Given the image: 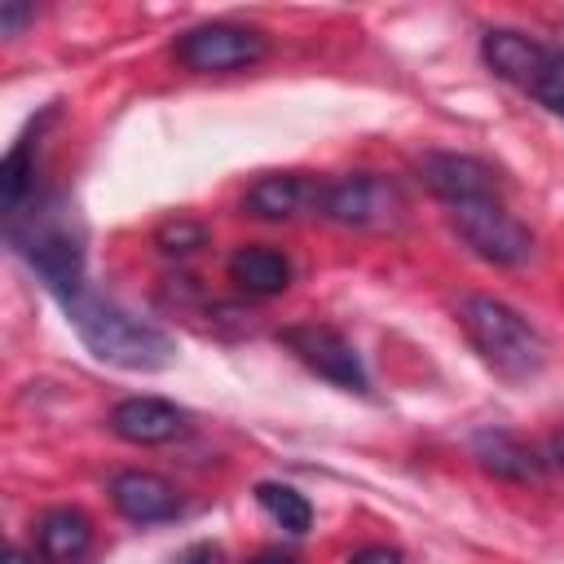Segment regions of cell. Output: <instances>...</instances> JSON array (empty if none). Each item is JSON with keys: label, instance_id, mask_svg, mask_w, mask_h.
Segmentation results:
<instances>
[{"label": "cell", "instance_id": "6da1fadb", "mask_svg": "<svg viewBox=\"0 0 564 564\" xmlns=\"http://www.w3.org/2000/svg\"><path fill=\"white\" fill-rule=\"evenodd\" d=\"M57 304L66 308V317H70L75 335L88 344V352L110 361V366H119V370H163L176 357V344L159 326L132 317L115 300L93 295L88 286L62 295Z\"/></svg>", "mask_w": 564, "mask_h": 564}, {"label": "cell", "instance_id": "7a4b0ae2", "mask_svg": "<svg viewBox=\"0 0 564 564\" xmlns=\"http://www.w3.org/2000/svg\"><path fill=\"white\" fill-rule=\"evenodd\" d=\"M458 326L471 339V348L485 357V366L511 383H529L546 366V344L529 326L524 313L494 295H463L458 300Z\"/></svg>", "mask_w": 564, "mask_h": 564}, {"label": "cell", "instance_id": "3957f363", "mask_svg": "<svg viewBox=\"0 0 564 564\" xmlns=\"http://www.w3.org/2000/svg\"><path fill=\"white\" fill-rule=\"evenodd\" d=\"M9 242L44 278V286L57 300L84 286V247H79V234L70 229L66 212L53 198H44L40 212H31L26 220L13 216L9 220Z\"/></svg>", "mask_w": 564, "mask_h": 564}, {"label": "cell", "instance_id": "277c9868", "mask_svg": "<svg viewBox=\"0 0 564 564\" xmlns=\"http://www.w3.org/2000/svg\"><path fill=\"white\" fill-rule=\"evenodd\" d=\"M405 194L392 176L379 172H352L330 185H322V216L344 229H397L405 220Z\"/></svg>", "mask_w": 564, "mask_h": 564}, {"label": "cell", "instance_id": "5b68a950", "mask_svg": "<svg viewBox=\"0 0 564 564\" xmlns=\"http://www.w3.org/2000/svg\"><path fill=\"white\" fill-rule=\"evenodd\" d=\"M449 225L458 229V238L489 264H524L533 256V234L498 203V198H471V203H454L449 207Z\"/></svg>", "mask_w": 564, "mask_h": 564}, {"label": "cell", "instance_id": "8992f818", "mask_svg": "<svg viewBox=\"0 0 564 564\" xmlns=\"http://www.w3.org/2000/svg\"><path fill=\"white\" fill-rule=\"evenodd\" d=\"M264 57V35L238 22H203L176 40V62L198 75H220V70H242Z\"/></svg>", "mask_w": 564, "mask_h": 564}, {"label": "cell", "instance_id": "52a82bcc", "mask_svg": "<svg viewBox=\"0 0 564 564\" xmlns=\"http://www.w3.org/2000/svg\"><path fill=\"white\" fill-rule=\"evenodd\" d=\"M278 339L286 344V352H295V361H304L313 375L330 379L335 388H348V392H366L370 388L357 348L339 330L317 326V322H304V326H286Z\"/></svg>", "mask_w": 564, "mask_h": 564}, {"label": "cell", "instance_id": "ba28073f", "mask_svg": "<svg viewBox=\"0 0 564 564\" xmlns=\"http://www.w3.org/2000/svg\"><path fill=\"white\" fill-rule=\"evenodd\" d=\"M419 176L423 185L445 198L449 207L454 203H471V198H498V172L471 154H454V150H427L419 154Z\"/></svg>", "mask_w": 564, "mask_h": 564}, {"label": "cell", "instance_id": "9c48e42d", "mask_svg": "<svg viewBox=\"0 0 564 564\" xmlns=\"http://www.w3.org/2000/svg\"><path fill=\"white\" fill-rule=\"evenodd\" d=\"M185 427H189V414L163 397H128L110 410V432L132 445H167L185 436Z\"/></svg>", "mask_w": 564, "mask_h": 564}, {"label": "cell", "instance_id": "30bf717a", "mask_svg": "<svg viewBox=\"0 0 564 564\" xmlns=\"http://www.w3.org/2000/svg\"><path fill=\"white\" fill-rule=\"evenodd\" d=\"M546 53H551V44H542V40H533V35H524V31H511V26H494V31H485V40H480L485 66H489L498 79H507V84H516V88H524V93L533 88V79H538V70H542Z\"/></svg>", "mask_w": 564, "mask_h": 564}, {"label": "cell", "instance_id": "8fae6325", "mask_svg": "<svg viewBox=\"0 0 564 564\" xmlns=\"http://www.w3.org/2000/svg\"><path fill=\"white\" fill-rule=\"evenodd\" d=\"M110 502L132 524H159V520H172L181 511L176 489L154 471H119L110 480Z\"/></svg>", "mask_w": 564, "mask_h": 564}, {"label": "cell", "instance_id": "7c38bea8", "mask_svg": "<svg viewBox=\"0 0 564 564\" xmlns=\"http://www.w3.org/2000/svg\"><path fill=\"white\" fill-rule=\"evenodd\" d=\"M317 212L322 207V185L304 181L300 172H273V176H260L247 198H242V212L260 216V220H291L300 212Z\"/></svg>", "mask_w": 564, "mask_h": 564}, {"label": "cell", "instance_id": "4fadbf2b", "mask_svg": "<svg viewBox=\"0 0 564 564\" xmlns=\"http://www.w3.org/2000/svg\"><path fill=\"white\" fill-rule=\"evenodd\" d=\"M88 542H93V524L75 507H53L35 524V546L48 564H75L88 551Z\"/></svg>", "mask_w": 564, "mask_h": 564}, {"label": "cell", "instance_id": "5bb4252c", "mask_svg": "<svg viewBox=\"0 0 564 564\" xmlns=\"http://www.w3.org/2000/svg\"><path fill=\"white\" fill-rule=\"evenodd\" d=\"M229 282L247 295H282L291 286V260L273 247H238L229 256Z\"/></svg>", "mask_w": 564, "mask_h": 564}, {"label": "cell", "instance_id": "9a60e30c", "mask_svg": "<svg viewBox=\"0 0 564 564\" xmlns=\"http://www.w3.org/2000/svg\"><path fill=\"white\" fill-rule=\"evenodd\" d=\"M476 458H480L485 471H494L502 480H538V471H542L538 454L524 441L507 436V432H480L476 436Z\"/></svg>", "mask_w": 564, "mask_h": 564}, {"label": "cell", "instance_id": "2e32d148", "mask_svg": "<svg viewBox=\"0 0 564 564\" xmlns=\"http://www.w3.org/2000/svg\"><path fill=\"white\" fill-rule=\"evenodd\" d=\"M31 145H35V137L22 132V137L13 141V150L4 154V163H0V203H4V216H18L22 203L31 198V176H35Z\"/></svg>", "mask_w": 564, "mask_h": 564}, {"label": "cell", "instance_id": "e0dca14e", "mask_svg": "<svg viewBox=\"0 0 564 564\" xmlns=\"http://www.w3.org/2000/svg\"><path fill=\"white\" fill-rule=\"evenodd\" d=\"M256 502H260L286 533H308V524H313L308 498H304L300 489L282 485V480H260V485H256Z\"/></svg>", "mask_w": 564, "mask_h": 564}, {"label": "cell", "instance_id": "ac0fdd59", "mask_svg": "<svg viewBox=\"0 0 564 564\" xmlns=\"http://www.w3.org/2000/svg\"><path fill=\"white\" fill-rule=\"evenodd\" d=\"M529 97H538L551 115L564 119V48H551V53H546V62H542V70H538Z\"/></svg>", "mask_w": 564, "mask_h": 564}, {"label": "cell", "instance_id": "d6986e66", "mask_svg": "<svg viewBox=\"0 0 564 564\" xmlns=\"http://www.w3.org/2000/svg\"><path fill=\"white\" fill-rule=\"evenodd\" d=\"M154 238H159V247H163V251L185 256V251H198V247L207 242V229H203L198 220H167Z\"/></svg>", "mask_w": 564, "mask_h": 564}, {"label": "cell", "instance_id": "ffe728a7", "mask_svg": "<svg viewBox=\"0 0 564 564\" xmlns=\"http://www.w3.org/2000/svg\"><path fill=\"white\" fill-rule=\"evenodd\" d=\"M31 13H35V9H31V4H18V0L0 4V31H4V35H18V26H22Z\"/></svg>", "mask_w": 564, "mask_h": 564}, {"label": "cell", "instance_id": "44dd1931", "mask_svg": "<svg viewBox=\"0 0 564 564\" xmlns=\"http://www.w3.org/2000/svg\"><path fill=\"white\" fill-rule=\"evenodd\" d=\"M348 564H401V555L388 551V546H366V551H357Z\"/></svg>", "mask_w": 564, "mask_h": 564}, {"label": "cell", "instance_id": "7402d4cb", "mask_svg": "<svg viewBox=\"0 0 564 564\" xmlns=\"http://www.w3.org/2000/svg\"><path fill=\"white\" fill-rule=\"evenodd\" d=\"M181 564H220V551H216V546H207V542H203V546H189V551H185V560H181Z\"/></svg>", "mask_w": 564, "mask_h": 564}, {"label": "cell", "instance_id": "603a6c76", "mask_svg": "<svg viewBox=\"0 0 564 564\" xmlns=\"http://www.w3.org/2000/svg\"><path fill=\"white\" fill-rule=\"evenodd\" d=\"M251 564H300L295 555H282V551H264V555H256Z\"/></svg>", "mask_w": 564, "mask_h": 564}, {"label": "cell", "instance_id": "cb8c5ba5", "mask_svg": "<svg viewBox=\"0 0 564 564\" xmlns=\"http://www.w3.org/2000/svg\"><path fill=\"white\" fill-rule=\"evenodd\" d=\"M551 458H555V467H564V432L551 436Z\"/></svg>", "mask_w": 564, "mask_h": 564}, {"label": "cell", "instance_id": "d4e9b609", "mask_svg": "<svg viewBox=\"0 0 564 564\" xmlns=\"http://www.w3.org/2000/svg\"><path fill=\"white\" fill-rule=\"evenodd\" d=\"M4 564H31V555H26L22 546H9V551H4Z\"/></svg>", "mask_w": 564, "mask_h": 564}]
</instances>
